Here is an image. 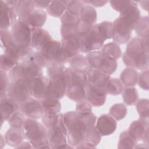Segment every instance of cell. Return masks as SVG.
Returning a JSON list of instances; mask_svg holds the SVG:
<instances>
[{
	"label": "cell",
	"instance_id": "1",
	"mask_svg": "<svg viewBox=\"0 0 149 149\" xmlns=\"http://www.w3.org/2000/svg\"><path fill=\"white\" fill-rule=\"evenodd\" d=\"M124 64L129 67L144 70L148 67V37L132 38L122 56Z\"/></svg>",
	"mask_w": 149,
	"mask_h": 149
},
{
	"label": "cell",
	"instance_id": "2",
	"mask_svg": "<svg viewBox=\"0 0 149 149\" xmlns=\"http://www.w3.org/2000/svg\"><path fill=\"white\" fill-rule=\"evenodd\" d=\"M24 138L34 148H51L47 137V129L43 125L31 118L25 120L22 128Z\"/></svg>",
	"mask_w": 149,
	"mask_h": 149
},
{
	"label": "cell",
	"instance_id": "3",
	"mask_svg": "<svg viewBox=\"0 0 149 149\" xmlns=\"http://www.w3.org/2000/svg\"><path fill=\"white\" fill-rule=\"evenodd\" d=\"M63 120L68 129L67 140L69 144L76 147L84 140L86 126L76 112L68 111L64 114Z\"/></svg>",
	"mask_w": 149,
	"mask_h": 149
},
{
	"label": "cell",
	"instance_id": "4",
	"mask_svg": "<svg viewBox=\"0 0 149 149\" xmlns=\"http://www.w3.org/2000/svg\"><path fill=\"white\" fill-rule=\"evenodd\" d=\"M42 68L30 61H23L16 64L8 72V76L10 82L21 79L31 80L42 76Z\"/></svg>",
	"mask_w": 149,
	"mask_h": 149
},
{
	"label": "cell",
	"instance_id": "5",
	"mask_svg": "<svg viewBox=\"0 0 149 149\" xmlns=\"http://www.w3.org/2000/svg\"><path fill=\"white\" fill-rule=\"evenodd\" d=\"M68 129L63 120V115L59 113L55 124L47 129V137L51 148H59L62 145L67 143Z\"/></svg>",
	"mask_w": 149,
	"mask_h": 149
},
{
	"label": "cell",
	"instance_id": "6",
	"mask_svg": "<svg viewBox=\"0 0 149 149\" xmlns=\"http://www.w3.org/2000/svg\"><path fill=\"white\" fill-rule=\"evenodd\" d=\"M79 38L80 52L87 54L101 49L105 41L100 32L97 24H95L88 33L79 37Z\"/></svg>",
	"mask_w": 149,
	"mask_h": 149
},
{
	"label": "cell",
	"instance_id": "7",
	"mask_svg": "<svg viewBox=\"0 0 149 149\" xmlns=\"http://www.w3.org/2000/svg\"><path fill=\"white\" fill-rule=\"evenodd\" d=\"M31 30L24 20L18 19L11 26V33L14 43L19 47H31Z\"/></svg>",
	"mask_w": 149,
	"mask_h": 149
},
{
	"label": "cell",
	"instance_id": "8",
	"mask_svg": "<svg viewBox=\"0 0 149 149\" xmlns=\"http://www.w3.org/2000/svg\"><path fill=\"white\" fill-rule=\"evenodd\" d=\"M30 81L24 79L10 81L8 86L6 95L19 105L31 96Z\"/></svg>",
	"mask_w": 149,
	"mask_h": 149
},
{
	"label": "cell",
	"instance_id": "9",
	"mask_svg": "<svg viewBox=\"0 0 149 149\" xmlns=\"http://www.w3.org/2000/svg\"><path fill=\"white\" fill-rule=\"evenodd\" d=\"M19 110L25 116L33 119L41 118L44 113L41 101L33 97L21 104Z\"/></svg>",
	"mask_w": 149,
	"mask_h": 149
},
{
	"label": "cell",
	"instance_id": "10",
	"mask_svg": "<svg viewBox=\"0 0 149 149\" xmlns=\"http://www.w3.org/2000/svg\"><path fill=\"white\" fill-rule=\"evenodd\" d=\"M113 23V33L112 38L114 42L119 44L126 43L132 36V29L127 26L119 16L114 20Z\"/></svg>",
	"mask_w": 149,
	"mask_h": 149
},
{
	"label": "cell",
	"instance_id": "11",
	"mask_svg": "<svg viewBox=\"0 0 149 149\" xmlns=\"http://www.w3.org/2000/svg\"><path fill=\"white\" fill-rule=\"evenodd\" d=\"M40 51L48 64L51 62H58L63 64L62 63L61 42L59 41L52 40Z\"/></svg>",
	"mask_w": 149,
	"mask_h": 149
},
{
	"label": "cell",
	"instance_id": "12",
	"mask_svg": "<svg viewBox=\"0 0 149 149\" xmlns=\"http://www.w3.org/2000/svg\"><path fill=\"white\" fill-rule=\"evenodd\" d=\"M17 20L16 7L9 6L5 1H0V30L8 29Z\"/></svg>",
	"mask_w": 149,
	"mask_h": 149
},
{
	"label": "cell",
	"instance_id": "13",
	"mask_svg": "<svg viewBox=\"0 0 149 149\" xmlns=\"http://www.w3.org/2000/svg\"><path fill=\"white\" fill-rule=\"evenodd\" d=\"M86 100L93 107L103 105L107 98V93L105 89L97 87L90 83H87L84 87Z\"/></svg>",
	"mask_w": 149,
	"mask_h": 149
},
{
	"label": "cell",
	"instance_id": "14",
	"mask_svg": "<svg viewBox=\"0 0 149 149\" xmlns=\"http://www.w3.org/2000/svg\"><path fill=\"white\" fill-rule=\"evenodd\" d=\"M49 78L45 76L35 77L30 81L31 96L41 101L47 95Z\"/></svg>",
	"mask_w": 149,
	"mask_h": 149
},
{
	"label": "cell",
	"instance_id": "15",
	"mask_svg": "<svg viewBox=\"0 0 149 149\" xmlns=\"http://www.w3.org/2000/svg\"><path fill=\"white\" fill-rule=\"evenodd\" d=\"M61 46L63 53L70 60V58L80 52V43L79 36L76 34L62 37Z\"/></svg>",
	"mask_w": 149,
	"mask_h": 149
},
{
	"label": "cell",
	"instance_id": "16",
	"mask_svg": "<svg viewBox=\"0 0 149 149\" xmlns=\"http://www.w3.org/2000/svg\"><path fill=\"white\" fill-rule=\"evenodd\" d=\"M52 40L51 36L46 30L42 28L32 29L30 46L35 51H40Z\"/></svg>",
	"mask_w": 149,
	"mask_h": 149
},
{
	"label": "cell",
	"instance_id": "17",
	"mask_svg": "<svg viewBox=\"0 0 149 149\" xmlns=\"http://www.w3.org/2000/svg\"><path fill=\"white\" fill-rule=\"evenodd\" d=\"M95 126L101 136H109L116 129L117 122L109 114H104L98 118Z\"/></svg>",
	"mask_w": 149,
	"mask_h": 149
},
{
	"label": "cell",
	"instance_id": "18",
	"mask_svg": "<svg viewBox=\"0 0 149 149\" xmlns=\"http://www.w3.org/2000/svg\"><path fill=\"white\" fill-rule=\"evenodd\" d=\"M119 17L124 23L133 30L136 23L140 18V11L136 1H134L131 5L120 12Z\"/></svg>",
	"mask_w": 149,
	"mask_h": 149
},
{
	"label": "cell",
	"instance_id": "19",
	"mask_svg": "<svg viewBox=\"0 0 149 149\" xmlns=\"http://www.w3.org/2000/svg\"><path fill=\"white\" fill-rule=\"evenodd\" d=\"M1 109V125L2 126L3 121L8 120L10 117L19 109V105L12 99L6 95L1 98L0 100Z\"/></svg>",
	"mask_w": 149,
	"mask_h": 149
},
{
	"label": "cell",
	"instance_id": "20",
	"mask_svg": "<svg viewBox=\"0 0 149 149\" xmlns=\"http://www.w3.org/2000/svg\"><path fill=\"white\" fill-rule=\"evenodd\" d=\"M88 83L91 84L105 90V87L111 79L108 75L101 70L93 68H89L86 70Z\"/></svg>",
	"mask_w": 149,
	"mask_h": 149
},
{
	"label": "cell",
	"instance_id": "21",
	"mask_svg": "<svg viewBox=\"0 0 149 149\" xmlns=\"http://www.w3.org/2000/svg\"><path fill=\"white\" fill-rule=\"evenodd\" d=\"M67 88V86L63 80L62 76L49 79L47 94L60 100L66 94Z\"/></svg>",
	"mask_w": 149,
	"mask_h": 149
},
{
	"label": "cell",
	"instance_id": "22",
	"mask_svg": "<svg viewBox=\"0 0 149 149\" xmlns=\"http://www.w3.org/2000/svg\"><path fill=\"white\" fill-rule=\"evenodd\" d=\"M127 130L130 134L137 141H141L144 135L148 132V120L139 118L130 125Z\"/></svg>",
	"mask_w": 149,
	"mask_h": 149
},
{
	"label": "cell",
	"instance_id": "23",
	"mask_svg": "<svg viewBox=\"0 0 149 149\" xmlns=\"http://www.w3.org/2000/svg\"><path fill=\"white\" fill-rule=\"evenodd\" d=\"M47 13L43 9H34L25 22L31 29L42 28L47 20Z\"/></svg>",
	"mask_w": 149,
	"mask_h": 149
},
{
	"label": "cell",
	"instance_id": "24",
	"mask_svg": "<svg viewBox=\"0 0 149 149\" xmlns=\"http://www.w3.org/2000/svg\"><path fill=\"white\" fill-rule=\"evenodd\" d=\"M44 113H59L61 111V104L59 100L56 99L49 95L46 96L41 101Z\"/></svg>",
	"mask_w": 149,
	"mask_h": 149
},
{
	"label": "cell",
	"instance_id": "25",
	"mask_svg": "<svg viewBox=\"0 0 149 149\" xmlns=\"http://www.w3.org/2000/svg\"><path fill=\"white\" fill-rule=\"evenodd\" d=\"M5 139L6 144L11 147L16 148L23 142L24 139L23 130L10 127L6 132Z\"/></svg>",
	"mask_w": 149,
	"mask_h": 149
},
{
	"label": "cell",
	"instance_id": "26",
	"mask_svg": "<svg viewBox=\"0 0 149 149\" xmlns=\"http://www.w3.org/2000/svg\"><path fill=\"white\" fill-rule=\"evenodd\" d=\"M16 9L18 19L25 21L30 13L35 9L33 1H17Z\"/></svg>",
	"mask_w": 149,
	"mask_h": 149
},
{
	"label": "cell",
	"instance_id": "27",
	"mask_svg": "<svg viewBox=\"0 0 149 149\" xmlns=\"http://www.w3.org/2000/svg\"><path fill=\"white\" fill-rule=\"evenodd\" d=\"M139 73L132 68H125L120 73V80L125 86H134L137 84Z\"/></svg>",
	"mask_w": 149,
	"mask_h": 149
},
{
	"label": "cell",
	"instance_id": "28",
	"mask_svg": "<svg viewBox=\"0 0 149 149\" xmlns=\"http://www.w3.org/2000/svg\"><path fill=\"white\" fill-rule=\"evenodd\" d=\"M68 62L69 68L73 70L86 71L90 68L86 57L80 54H77L73 56Z\"/></svg>",
	"mask_w": 149,
	"mask_h": 149
},
{
	"label": "cell",
	"instance_id": "29",
	"mask_svg": "<svg viewBox=\"0 0 149 149\" xmlns=\"http://www.w3.org/2000/svg\"><path fill=\"white\" fill-rule=\"evenodd\" d=\"M79 17L81 20L94 26L97 19V13L94 7L84 4L80 12Z\"/></svg>",
	"mask_w": 149,
	"mask_h": 149
},
{
	"label": "cell",
	"instance_id": "30",
	"mask_svg": "<svg viewBox=\"0 0 149 149\" xmlns=\"http://www.w3.org/2000/svg\"><path fill=\"white\" fill-rule=\"evenodd\" d=\"M66 95L70 100L75 102L86 99L84 88L79 85L72 84L68 86Z\"/></svg>",
	"mask_w": 149,
	"mask_h": 149
},
{
	"label": "cell",
	"instance_id": "31",
	"mask_svg": "<svg viewBox=\"0 0 149 149\" xmlns=\"http://www.w3.org/2000/svg\"><path fill=\"white\" fill-rule=\"evenodd\" d=\"M106 56L118 60L122 56V51L119 45L114 42L104 45L100 50Z\"/></svg>",
	"mask_w": 149,
	"mask_h": 149
},
{
	"label": "cell",
	"instance_id": "32",
	"mask_svg": "<svg viewBox=\"0 0 149 149\" xmlns=\"http://www.w3.org/2000/svg\"><path fill=\"white\" fill-rule=\"evenodd\" d=\"M47 10L49 15L61 17L66 10V1H51Z\"/></svg>",
	"mask_w": 149,
	"mask_h": 149
},
{
	"label": "cell",
	"instance_id": "33",
	"mask_svg": "<svg viewBox=\"0 0 149 149\" xmlns=\"http://www.w3.org/2000/svg\"><path fill=\"white\" fill-rule=\"evenodd\" d=\"M133 29L140 38L148 37L149 33V20L148 16L140 17L136 23Z\"/></svg>",
	"mask_w": 149,
	"mask_h": 149
},
{
	"label": "cell",
	"instance_id": "34",
	"mask_svg": "<svg viewBox=\"0 0 149 149\" xmlns=\"http://www.w3.org/2000/svg\"><path fill=\"white\" fill-rule=\"evenodd\" d=\"M117 68L118 62L116 60L107 57L104 55L98 70L108 75H111L116 71Z\"/></svg>",
	"mask_w": 149,
	"mask_h": 149
},
{
	"label": "cell",
	"instance_id": "35",
	"mask_svg": "<svg viewBox=\"0 0 149 149\" xmlns=\"http://www.w3.org/2000/svg\"><path fill=\"white\" fill-rule=\"evenodd\" d=\"M122 92L123 101L126 105L132 106L136 104L139 94L135 87L133 86H126Z\"/></svg>",
	"mask_w": 149,
	"mask_h": 149
},
{
	"label": "cell",
	"instance_id": "36",
	"mask_svg": "<svg viewBox=\"0 0 149 149\" xmlns=\"http://www.w3.org/2000/svg\"><path fill=\"white\" fill-rule=\"evenodd\" d=\"M88 82L86 71H76L72 69L68 86L75 84L84 87Z\"/></svg>",
	"mask_w": 149,
	"mask_h": 149
},
{
	"label": "cell",
	"instance_id": "37",
	"mask_svg": "<svg viewBox=\"0 0 149 149\" xmlns=\"http://www.w3.org/2000/svg\"><path fill=\"white\" fill-rule=\"evenodd\" d=\"M137 141L133 137L128 130H125L120 133L118 142V148H133Z\"/></svg>",
	"mask_w": 149,
	"mask_h": 149
},
{
	"label": "cell",
	"instance_id": "38",
	"mask_svg": "<svg viewBox=\"0 0 149 149\" xmlns=\"http://www.w3.org/2000/svg\"><path fill=\"white\" fill-rule=\"evenodd\" d=\"M123 90V86L119 79L111 78L109 79L106 87L105 91L108 94L116 95L121 94Z\"/></svg>",
	"mask_w": 149,
	"mask_h": 149
},
{
	"label": "cell",
	"instance_id": "39",
	"mask_svg": "<svg viewBox=\"0 0 149 149\" xmlns=\"http://www.w3.org/2000/svg\"><path fill=\"white\" fill-rule=\"evenodd\" d=\"M1 63L0 70L1 72H9L19 62L12 56L3 53L1 55Z\"/></svg>",
	"mask_w": 149,
	"mask_h": 149
},
{
	"label": "cell",
	"instance_id": "40",
	"mask_svg": "<svg viewBox=\"0 0 149 149\" xmlns=\"http://www.w3.org/2000/svg\"><path fill=\"white\" fill-rule=\"evenodd\" d=\"M64 65L58 62L49 63L47 66L48 77L49 79L61 77L66 68Z\"/></svg>",
	"mask_w": 149,
	"mask_h": 149
},
{
	"label": "cell",
	"instance_id": "41",
	"mask_svg": "<svg viewBox=\"0 0 149 149\" xmlns=\"http://www.w3.org/2000/svg\"><path fill=\"white\" fill-rule=\"evenodd\" d=\"M109 114L116 120H120L126 116L127 108L123 104H115L111 107Z\"/></svg>",
	"mask_w": 149,
	"mask_h": 149
},
{
	"label": "cell",
	"instance_id": "42",
	"mask_svg": "<svg viewBox=\"0 0 149 149\" xmlns=\"http://www.w3.org/2000/svg\"><path fill=\"white\" fill-rule=\"evenodd\" d=\"M101 139V135L95 126L88 129L85 133L84 140L90 142L96 146L100 143Z\"/></svg>",
	"mask_w": 149,
	"mask_h": 149
},
{
	"label": "cell",
	"instance_id": "43",
	"mask_svg": "<svg viewBox=\"0 0 149 149\" xmlns=\"http://www.w3.org/2000/svg\"><path fill=\"white\" fill-rule=\"evenodd\" d=\"M136 104V108L140 116V119L148 120L149 101L148 99L143 98L139 100Z\"/></svg>",
	"mask_w": 149,
	"mask_h": 149
},
{
	"label": "cell",
	"instance_id": "44",
	"mask_svg": "<svg viewBox=\"0 0 149 149\" xmlns=\"http://www.w3.org/2000/svg\"><path fill=\"white\" fill-rule=\"evenodd\" d=\"M25 120L24 115L20 111H17L14 113L8 120L11 127L22 129Z\"/></svg>",
	"mask_w": 149,
	"mask_h": 149
},
{
	"label": "cell",
	"instance_id": "45",
	"mask_svg": "<svg viewBox=\"0 0 149 149\" xmlns=\"http://www.w3.org/2000/svg\"><path fill=\"white\" fill-rule=\"evenodd\" d=\"M98 30L104 38L106 40L112 37L113 23L109 21H104L97 24Z\"/></svg>",
	"mask_w": 149,
	"mask_h": 149
},
{
	"label": "cell",
	"instance_id": "46",
	"mask_svg": "<svg viewBox=\"0 0 149 149\" xmlns=\"http://www.w3.org/2000/svg\"><path fill=\"white\" fill-rule=\"evenodd\" d=\"M0 37L1 46L3 51L14 43L11 31H9L8 29L0 30Z\"/></svg>",
	"mask_w": 149,
	"mask_h": 149
},
{
	"label": "cell",
	"instance_id": "47",
	"mask_svg": "<svg viewBox=\"0 0 149 149\" xmlns=\"http://www.w3.org/2000/svg\"><path fill=\"white\" fill-rule=\"evenodd\" d=\"M80 20L79 16L73 14L68 10L60 17V21L62 24L65 25H77Z\"/></svg>",
	"mask_w": 149,
	"mask_h": 149
},
{
	"label": "cell",
	"instance_id": "48",
	"mask_svg": "<svg viewBox=\"0 0 149 149\" xmlns=\"http://www.w3.org/2000/svg\"><path fill=\"white\" fill-rule=\"evenodd\" d=\"M84 5V3L82 1H66V10L79 16Z\"/></svg>",
	"mask_w": 149,
	"mask_h": 149
},
{
	"label": "cell",
	"instance_id": "49",
	"mask_svg": "<svg viewBox=\"0 0 149 149\" xmlns=\"http://www.w3.org/2000/svg\"><path fill=\"white\" fill-rule=\"evenodd\" d=\"M76 102V112L79 115H84L92 112V105L86 99Z\"/></svg>",
	"mask_w": 149,
	"mask_h": 149
},
{
	"label": "cell",
	"instance_id": "50",
	"mask_svg": "<svg viewBox=\"0 0 149 149\" xmlns=\"http://www.w3.org/2000/svg\"><path fill=\"white\" fill-rule=\"evenodd\" d=\"M28 61H30L42 68L47 67L48 64V62L42 56L40 51H34L33 52Z\"/></svg>",
	"mask_w": 149,
	"mask_h": 149
},
{
	"label": "cell",
	"instance_id": "51",
	"mask_svg": "<svg viewBox=\"0 0 149 149\" xmlns=\"http://www.w3.org/2000/svg\"><path fill=\"white\" fill-rule=\"evenodd\" d=\"M58 113H44L42 116V124L46 129L51 128L56 122Z\"/></svg>",
	"mask_w": 149,
	"mask_h": 149
},
{
	"label": "cell",
	"instance_id": "52",
	"mask_svg": "<svg viewBox=\"0 0 149 149\" xmlns=\"http://www.w3.org/2000/svg\"><path fill=\"white\" fill-rule=\"evenodd\" d=\"M149 73L148 69L143 70V71L139 74L137 83L139 87L143 90H148L149 88Z\"/></svg>",
	"mask_w": 149,
	"mask_h": 149
},
{
	"label": "cell",
	"instance_id": "53",
	"mask_svg": "<svg viewBox=\"0 0 149 149\" xmlns=\"http://www.w3.org/2000/svg\"><path fill=\"white\" fill-rule=\"evenodd\" d=\"M133 2L134 1H111L109 3L115 10L120 13L131 5Z\"/></svg>",
	"mask_w": 149,
	"mask_h": 149
},
{
	"label": "cell",
	"instance_id": "54",
	"mask_svg": "<svg viewBox=\"0 0 149 149\" xmlns=\"http://www.w3.org/2000/svg\"><path fill=\"white\" fill-rule=\"evenodd\" d=\"M1 98L6 95V92L10 83L8 74L6 72H1Z\"/></svg>",
	"mask_w": 149,
	"mask_h": 149
},
{
	"label": "cell",
	"instance_id": "55",
	"mask_svg": "<svg viewBox=\"0 0 149 149\" xmlns=\"http://www.w3.org/2000/svg\"><path fill=\"white\" fill-rule=\"evenodd\" d=\"M94 26L88 24L86 22H84L80 19L78 23L76 25L77 35L79 36V37H81L86 34L90 31V30L93 28Z\"/></svg>",
	"mask_w": 149,
	"mask_h": 149
},
{
	"label": "cell",
	"instance_id": "56",
	"mask_svg": "<svg viewBox=\"0 0 149 149\" xmlns=\"http://www.w3.org/2000/svg\"><path fill=\"white\" fill-rule=\"evenodd\" d=\"M76 34H77V29L76 25H61V34L62 37Z\"/></svg>",
	"mask_w": 149,
	"mask_h": 149
},
{
	"label": "cell",
	"instance_id": "57",
	"mask_svg": "<svg viewBox=\"0 0 149 149\" xmlns=\"http://www.w3.org/2000/svg\"><path fill=\"white\" fill-rule=\"evenodd\" d=\"M51 2V1H42V0L33 1V3L35 8H37V9H47Z\"/></svg>",
	"mask_w": 149,
	"mask_h": 149
},
{
	"label": "cell",
	"instance_id": "58",
	"mask_svg": "<svg viewBox=\"0 0 149 149\" xmlns=\"http://www.w3.org/2000/svg\"><path fill=\"white\" fill-rule=\"evenodd\" d=\"M83 2L84 4L89 5L93 7H101V6H104L108 2L107 1H100V0L83 1Z\"/></svg>",
	"mask_w": 149,
	"mask_h": 149
},
{
	"label": "cell",
	"instance_id": "59",
	"mask_svg": "<svg viewBox=\"0 0 149 149\" xmlns=\"http://www.w3.org/2000/svg\"><path fill=\"white\" fill-rule=\"evenodd\" d=\"M97 146L94 145L93 144L83 140L79 145H77L75 148H95Z\"/></svg>",
	"mask_w": 149,
	"mask_h": 149
},
{
	"label": "cell",
	"instance_id": "60",
	"mask_svg": "<svg viewBox=\"0 0 149 149\" xmlns=\"http://www.w3.org/2000/svg\"><path fill=\"white\" fill-rule=\"evenodd\" d=\"M16 148H33V146L31 144V143L29 141H23L22 142L19 146H17Z\"/></svg>",
	"mask_w": 149,
	"mask_h": 149
},
{
	"label": "cell",
	"instance_id": "61",
	"mask_svg": "<svg viewBox=\"0 0 149 149\" xmlns=\"http://www.w3.org/2000/svg\"><path fill=\"white\" fill-rule=\"evenodd\" d=\"M140 3V6L145 10L148 11V3L149 1H138Z\"/></svg>",
	"mask_w": 149,
	"mask_h": 149
},
{
	"label": "cell",
	"instance_id": "62",
	"mask_svg": "<svg viewBox=\"0 0 149 149\" xmlns=\"http://www.w3.org/2000/svg\"><path fill=\"white\" fill-rule=\"evenodd\" d=\"M5 143H6L5 137H3L2 135H1L0 138V144H1V148H3V147L5 146Z\"/></svg>",
	"mask_w": 149,
	"mask_h": 149
},
{
	"label": "cell",
	"instance_id": "63",
	"mask_svg": "<svg viewBox=\"0 0 149 149\" xmlns=\"http://www.w3.org/2000/svg\"><path fill=\"white\" fill-rule=\"evenodd\" d=\"M148 148V146H147L146 144H145L144 143V144H138L134 146V148Z\"/></svg>",
	"mask_w": 149,
	"mask_h": 149
}]
</instances>
